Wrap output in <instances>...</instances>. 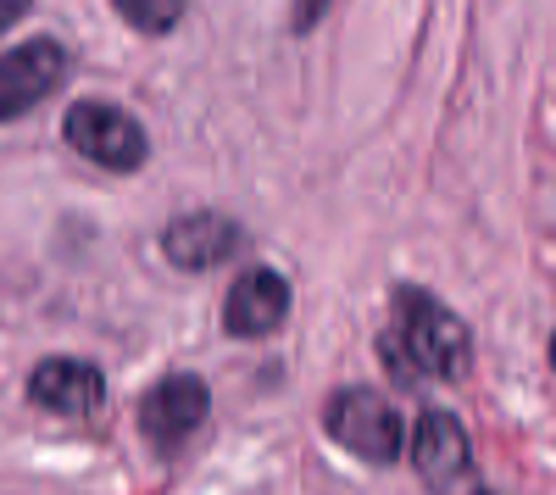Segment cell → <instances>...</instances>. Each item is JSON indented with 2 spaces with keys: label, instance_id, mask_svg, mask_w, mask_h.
<instances>
[{
  "label": "cell",
  "instance_id": "1",
  "mask_svg": "<svg viewBox=\"0 0 556 495\" xmlns=\"http://www.w3.org/2000/svg\"><path fill=\"white\" fill-rule=\"evenodd\" d=\"M379 356L401 373V384L424 379V373L462 384L473 368V334L434 290L395 284L390 290V334L379 340Z\"/></svg>",
  "mask_w": 556,
  "mask_h": 495
},
{
  "label": "cell",
  "instance_id": "2",
  "mask_svg": "<svg viewBox=\"0 0 556 495\" xmlns=\"http://www.w3.org/2000/svg\"><path fill=\"white\" fill-rule=\"evenodd\" d=\"M62 145H67L73 156H84L89 167L117 173V178H128V173H139V167L151 162V134H146V123H139L128 106L101 101V96L67 101V112H62Z\"/></svg>",
  "mask_w": 556,
  "mask_h": 495
},
{
  "label": "cell",
  "instance_id": "3",
  "mask_svg": "<svg viewBox=\"0 0 556 495\" xmlns=\"http://www.w3.org/2000/svg\"><path fill=\"white\" fill-rule=\"evenodd\" d=\"M323 429L367 468H390L406 452V423L395 412V401L379 395L374 384H340L323 401Z\"/></svg>",
  "mask_w": 556,
  "mask_h": 495
},
{
  "label": "cell",
  "instance_id": "4",
  "mask_svg": "<svg viewBox=\"0 0 556 495\" xmlns=\"http://www.w3.org/2000/svg\"><path fill=\"white\" fill-rule=\"evenodd\" d=\"M139 434L156 457H184L190 452V440L212 423V384L201 373H162L146 395H139V412H134Z\"/></svg>",
  "mask_w": 556,
  "mask_h": 495
},
{
  "label": "cell",
  "instance_id": "5",
  "mask_svg": "<svg viewBox=\"0 0 556 495\" xmlns=\"http://www.w3.org/2000/svg\"><path fill=\"white\" fill-rule=\"evenodd\" d=\"M73 73V51L51 34H34L12 51H0V123H17L34 106H45L67 84Z\"/></svg>",
  "mask_w": 556,
  "mask_h": 495
},
{
  "label": "cell",
  "instance_id": "6",
  "mask_svg": "<svg viewBox=\"0 0 556 495\" xmlns=\"http://www.w3.org/2000/svg\"><path fill=\"white\" fill-rule=\"evenodd\" d=\"M290 306H295V295H290V279L278 274V267H267V262H251V267H240L235 274V284L223 290V334L228 340H273L278 329L290 323Z\"/></svg>",
  "mask_w": 556,
  "mask_h": 495
},
{
  "label": "cell",
  "instance_id": "7",
  "mask_svg": "<svg viewBox=\"0 0 556 495\" xmlns=\"http://www.w3.org/2000/svg\"><path fill=\"white\" fill-rule=\"evenodd\" d=\"M245 251V223L228 217L223 206H195V212H178L167 229H162V256L178 267V274H217L223 262H235Z\"/></svg>",
  "mask_w": 556,
  "mask_h": 495
},
{
  "label": "cell",
  "instance_id": "8",
  "mask_svg": "<svg viewBox=\"0 0 556 495\" xmlns=\"http://www.w3.org/2000/svg\"><path fill=\"white\" fill-rule=\"evenodd\" d=\"M28 401L51 418H96L106 407V368L96 356L51 351L28 368Z\"/></svg>",
  "mask_w": 556,
  "mask_h": 495
},
{
  "label": "cell",
  "instance_id": "9",
  "mask_svg": "<svg viewBox=\"0 0 556 495\" xmlns=\"http://www.w3.org/2000/svg\"><path fill=\"white\" fill-rule=\"evenodd\" d=\"M406 445H412V468L424 484L434 490H451V484H468L473 479V445H468V429L451 407H424L406 429Z\"/></svg>",
  "mask_w": 556,
  "mask_h": 495
},
{
  "label": "cell",
  "instance_id": "10",
  "mask_svg": "<svg viewBox=\"0 0 556 495\" xmlns=\"http://www.w3.org/2000/svg\"><path fill=\"white\" fill-rule=\"evenodd\" d=\"M184 7L190 0H112V12L134 28V34H146V39H162L184 23Z\"/></svg>",
  "mask_w": 556,
  "mask_h": 495
},
{
  "label": "cell",
  "instance_id": "11",
  "mask_svg": "<svg viewBox=\"0 0 556 495\" xmlns=\"http://www.w3.org/2000/svg\"><path fill=\"white\" fill-rule=\"evenodd\" d=\"M334 0H290V34H312L323 17H329Z\"/></svg>",
  "mask_w": 556,
  "mask_h": 495
},
{
  "label": "cell",
  "instance_id": "12",
  "mask_svg": "<svg viewBox=\"0 0 556 495\" xmlns=\"http://www.w3.org/2000/svg\"><path fill=\"white\" fill-rule=\"evenodd\" d=\"M28 7H34V0H0V34H7L12 23H23V17H28Z\"/></svg>",
  "mask_w": 556,
  "mask_h": 495
},
{
  "label": "cell",
  "instance_id": "13",
  "mask_svg": "<svg viewBox=\"0 0 556 495\" xmlns=\"http://www.w3.org/2000/svg\"><path fill=\"white\" fill-rule=\"evenodd\" d=\"M551 373H556V334H551Z\"/></svg>",
  "mask_w": 556,
  "mask_h": 495
}]
</instances>
